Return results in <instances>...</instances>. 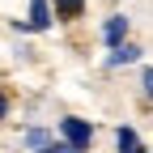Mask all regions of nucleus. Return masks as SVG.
I'll return each mask as SVG.
<instances>
[{"label": "nucleus", "instance_id": "f257e3e1", "mask_svg": "<svg viewBox=\"0 0 153 153\" xmlns=\"http://www.w3.org/2000/svg\"><path fill=\"white\" fill-rule=\"evenodd\" d=\"M60 132H64V145H72V149H85L94 140V128L85 119H60Z\"/></svg>", "mask_w": 153, "mask_h": 153}, {"label": "nucleus", "instance_id": "f03ea898", "mask_svg": "<svg viewBox=\"0 0 153 153\" xmlns=\"http://www.w3.org/2000/svg\"><path fill=\"white\" fill-rule=\"evenodd\" d=\"M102 34H106V43H111L115 51H119V47H123V34H128V17H111Z\"/></svg>", "mask_w": 153, "mask_h": 153}, {"label": "nucleus", "instance_id": "7ed1b4c3", "mask_svg": "<svg viewBox=\"0 0 153 153\" xmlns=\"http://www.w3.org/2000/svg\"><path fill=\"white\" fill-rule=\"evenodd\" d=\"M47 26H51L47 0H30V30H47Z\"/></svg>", "mask_w": 153, "mask_h": 153}, {"label": "nucleus", "instance_id": "20e7f679", "mask_svg": "<svg viewBox=\"0 0 153 153\" xmlns=\"http://www.w3.org/2000/svg\"><path fill=\"white\" fill-rule=\"evenodd\" d=\"M136 55H140V47H128V43H123L119 51H111V60H106V64H111V68H119V64H132Z\"/></svg>", "mask_w": 153, "mask_h": 153}, {"label": "nucleus", "instance_id": "39448f33", "mask_svg": "<svg viewBox=\"0 0 153 153\" xmlns=\"http://www.w3.org/2000/svg\"><path fill=\"white\" fill-rule=\"evenodd\" d=\"M81 9H85V0H55V13L60 17H81Z\"/></svg>", "mask_w": 153, "mask_h": 153}, {"label": "nucleus", "instance_id": "423d86ee", "mask_svg": "<svg viewBox=\"0 0 153 153\" xmlns=\"http://www.w3.org/2000/svg\"><path fill=\"white\" fill-rule=\"evenodd\" d=\"M38 153H81V149H72V145H47V149H38Z\"/></svg>", "mask_w": 153, "mask_h": 153}, {"label": "nucleus", "instance_id": "0eeeda50", "mask_svg": "<svg viewBox=\"0 0 153 153\" xmlns=\"http://www.w3.org/2000/svg\"><path fill=\"white\" fill-rule=\"evenodd\" d=\"M145 94L153 98V68H145Z\"/></svg>", "mask_w": 153, "mask_h": 153}, {"label": "nucleus", "instance_id": "6e6552de", "mask_svg": "<svg viewBox=\"0 0 153 153\" xmlns=\"http://www.w3.org/2000/svg\"><path fill=\"white\" fill-rule=\"evenodd\" d=\"M0 115H4V98H0Z\"/></svg>", "mask_w": 153, "mask_h": 153}, {"label": "nucleus", "instance_id": "1a4fd4ad", "mask_svg": "<svg viewBox=\"0 0 153 153\" xmlns=\"http://www.w3.org/2000/svg\"><path fill=\"white\" fill-rule=\"evenodd\" d=\"M132 153H145V149H132Z\"/></svg>", "mask_w": 153, "mask_h": 153}]
</instances>
